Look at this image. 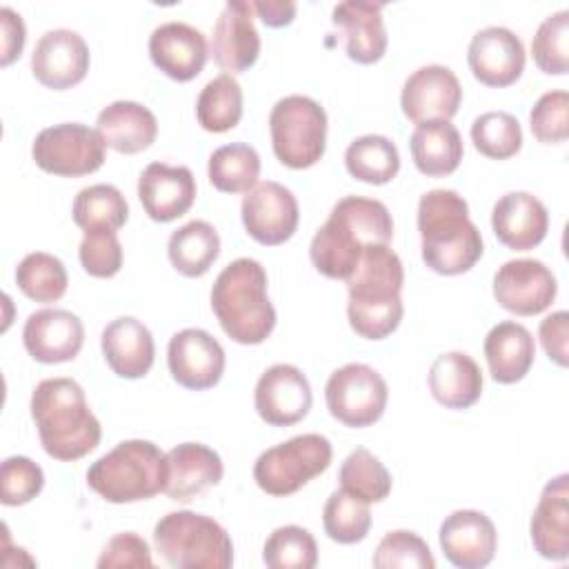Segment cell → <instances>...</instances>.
I'll return each mask as SVG.
<instances>
[{
	"label": "cell",
	"instance_id": "cell-1",
	"mask_svg": "<svg viewBox=\"0 0 569 569\" xmlns=\"http://www.w3.org/2000/svg\"><path fill=\"white\" fill-rule=\"evenodd\" d=\"M391 238L393 220L380 200L345 196L313 233L309 258L325 278L347 280L358 267L365 247L389 244Z\"/></svg>",
	"mask_w": 569,
	"mask_h": 569
},
{
	"label": "cell",
	"instance_id": "cell-2",
	"mask_svg": "<svg viewBox=\"0 0 569 569\" xmlns=\"http://www.w3.org/2000/svg\"><path fill=\"white\" fill-rule=\"evenodd\" d=\"M349 291L347 318L351 329L367 340L391 336L405 313L402 260L389 244L365 247L358 267L345 280Z\"/></svg>",
	"mask_w": 569,
	"mask_h": 569
},
{
	"label": "cell",
	"instance_id": "cell-3",
	"mask_svg": "<svg viewBox=\"0 0 569 569\" xmlns=\"http://www.w3.org/2000/svg\"><path fill=\"white\" fill-rule=\"evenodd\" d=\"M29 409L47 456L73 462L100 445V422L87 405L84 389L76 380H40L31 393Z\"/></svg>",
	"mask_w": 569,
	"mask_h": 569
},
{
	"label": "cell",
	"instance_id": "cell-4",
	"mask_svg": "<svg viewBox=\"0 0 569 569\" xmlns=\"http://www.w3.org/2000/svg\"><path fill=\"white\" fill-rule=\"evenodd\" d=\"M418 231L422 260L440 276L465 273L482 258V236L453 189H431L420 198Z\"/></svg>",
	"mask_w": 569,
	"mask_h": 569
},
{
	"label": "cell",
	"instance_id": "cell-5",
	"mask_svg": "<svg viewBox=\"0 0 569 569\" xmlns=\"http://www.w3.org/2000/svg\"><path fill=\"white\" fill-rule=\"evenodd\" d=\"M211 309L233 342H264L276 327V309L267 296L264 267L253 258L229 262L211 287Z\"/></svg>",
	"mask_w": 569,
	"mask_h": 569
},
{
	"label": "cell",
	"instance_id": "cell-6",
	"mask_svg": "<svg viewBox=\"0 0 569 569\" xmlns=\"http://www.w3.org/2000/svg\"><path fill=\"white\" fill-rule=\"evenodd\" d=\"M167 453L151 440H122L87 471V485L107 502L127 505L164 491Z\"/></svg>",
	"mask_w": 569,
	"mask_h": 569
},
{
	"label": "cell",
	"instance_id": "cell-7",
	"mask_svg": "<svg viewBox=\"0 0 569 569\" xmlns=\"http://www.w3.org/2000/svg\"><path fill=\"white\" fill-rule=\"evenodd\" d=\"M156 551L176 569H229L233 542L227 529L204 513L169 511L153 527Z\"/></svg>",
	"mask_w": 569,
	"mask_h": 569
},
{
	"label": "cell",
	"instance_id": "cell-8",
	"mask_svg": "<svg viewBox=\"0 0 569 569\" xmlns=\"http://www.w3.org/2000/svg\"><path fill=\"white\" fill-rule=\"evenodd\" d=\"M269 133L276 158L289 169H309L327 147V113L309 96H284L269 113Z\"/></svg>",
	"mask_w": 569,
	"mask_h": 569
},
{
	"label": "cell",
	"instance_id": "cell-9",
	"mask_svg": "<svg viewBox=\"0 0 569 569\" xmlns=\"http://www.w3.org/2000/svg\"><path fill=\"white\" fill-rule=\"evenodd\" d=\"M331 442L320 433L293 436L271 449H264L253 462L256 485L276 498L302 489L309 480L331 465Z\"/></svg>",
	"mask_w": 569,
	"mask_h": 569
},
{
	"label": "cell",
	"instance_id": "cell-10",
	"mask_svg": "<svg viewBox=\"0 0 569 569\" xmlns=\"http://www.w3.org/2000/svg\"><path fill=\"white\" fill-rule=\"evenodd\" d=\"M104 140L98 129L80 122H62L42 129L33 144V162L53 176L80 178L98 171L104 162Z\"/></svg>",
	"mask_w": 569,
	"mask_h": 569
},
{
	"label": "cell",
	"instance_id": "cell-11",
	"mask_svg": "<svg viewBox=\"0 0 569 569\" xmlns=\"http://www.w3.org/2000/svg\"><path fill=\"white\" fill-rule=\"evenodd\" d=\"M389 389L385 378L369 365L349 362L336 369L325 385L329 413L353 429L378 422L385 413Z\"/></svg>",
	"mask_w": 569,
	"mask_h": 569
},
{
	"label": "cell",
	"instance_id": "cell-12",
	"mask_svg": "<svg viewBox=\"0 0 569 569\" xmlns=\"http://www.w3.org/2000/svg\"><path fill=\"white\" fill-rule=\"evenodd\" d=\"M558 293L551 269L533 258L507 260L493 273L496 302L516 316H538L553 302Z\"/></svg>",
	"mask_w": 569,
	"mask_h": 569
},
{
	"label": "cell",
	"instance_id": "cell-13",
	"mask_svg": "<svg viewBox=\"0 0 569 569\" xmlns=\"http://www.w3.org/2000/svg\"><path fill=\"white\" fill-rule=\"evenodd\" d=\"M240 216L247 233L267 247L287 242L300 220L296 196L280 182H258L240 204Z\"/></svg>",
	"mask_w": 569,
	"mask_h": 569
},
{
	"label": "cell",
	"instance_id": "cell-14",
	"mask_svg": "<svg viewBox=\"0 0 569 569\" xmlns=\"http://www.w3.org/2000/svg\"><path fill=\"white\" fill-rule=\"evenodd\" d=\"M224 349L204 329H182L171 336L167 365L171 378L191 391H204L220 382L224 373Z\"/></svg>",
	"mask_w": 569,
	"mask_h": 569
},
{
	"label": "cell",
	"instance_id": "cell-15",
	"mask_svg": "<svg viewBox=\"0 0 569 569\" xmlns=\"http://www.w3.org/2000/svg\"><path fill=\"white\" fill-rule=\"evenodd\" d=\"M313 396L307 376L287 362L271 365L256 382L253 405L258 416L271 427L300 422L311 409Z\"/></svg>",
	"mask_w": 569,
	"mask_h": 569
},
{
	"label": "cell",
	"instance_id": "cell-16",
	"mask_svg": "<svg viewBox=\"0 0 569 569\" xmlns=\"http://www.w3.org/2000/svg\"><path fill=\"white\" fill-rule=\"evenodd\" d=\"M462 102V87L456 73L445 64H427L416 69L402 84V113L416 122L451 120Z\"/></svg>",
	"mask_w": 569,
	"mask_h": 569
},
{
	"label": "cell",
	"instance_id": "cell-17",
	"mask_svg": "<svg viewBox=\"0 0 569 569\" xmlns=\"http://www.w3.org/2000/svg\"><path fill=\"white\" fill-rule=\"evenodd\" d=\"M89 47L78 31L51 29L42 33L31 53L36 80L53 91H64L84 80L89 71Z\"/></svg>",
	"mask_w": 569,
	"mask_h": 569
},
{
	"label": "cell",
	"instance_id": "cell-18",
	"mask_svg": "<svg viewBox=\"0 0 569 569\" xmlns=\"http://www.w3.org/2000/svg\"><path fill=\"white\" fill-rule=\"evenodd\" d=\"M445 558L460 569L487 567L498 549V533L491 518L476 509L449 513L438 531Z\"/></svg>",
	"mask_w": 569,
	"mask_h": 569
},
{
	"label": "cell",
	"instance_id": "cell-19",
	"mask_svg": "<svg viewBox=\"0 0 569 569\" xmlns=\"http://www.w3.org/2000/svg\"><path fill=\"white\" fill-rule=\"evenodd\" d=\"M525 44L507 27L480 29L467 49L473 78L487 87H509L525 71Z\"/></svg>",
	"mask_w": 569,
	"mask_h": 569
},
{
	"label": "cell",
	"instance_id": "cell-20",
	"mask_svg": "<svg viewBox=\"0 0 569 569\" xmlns=\"http://www.w3.org/2000/svg\"><path fill=\"white\" fill-rule=\"evenodd\" d=\"M22 342L27 353L42 365L69 362L84 345V327L67 309H40L27 318Z\"/></svg>",
	"mask_w": 569,
	"mask_h": 569
},
{
	"label": "cell",
	"instance_id": "cell-21",
	"mask_svg": "<svg viewBox=\"0 0 569 569\" xmlns=\"http://www.w3.org/2000/svg\"><path fill=\"white\" fill-rule=\"evenodd\" d=\"M149 58L167 78L189 82L204 69L209 44L200 29L171 20L151 31Z\"/></svg>",
	"mask_w": 569,
	"mask_h": 569
},
{
	"label": "cell",
	"instance_id": "cell-22",
	"mask_svg": "<svg viewBox=\"0 0 569 569\" xmlns=\"http://www.w3.org/2000/svg\"><path fill=\"white\" fill-rule=\"evenodd\" d=\"M211 56L224 73H242L256 64L260 56V36L253 24L251 2L229 0L211 36Z\"/></svg>",
	"mask_w": 569,
	"mask_h": 569
},
{
	"label": "cell",
	"instance_id": "cell-23",
	"mask_svg": "<svg viewBox=\"0 0 569 569\" xmlns=\"http://www.w3.org/2000/svg\"><path fill=\"white\" fill-rule=\"evenodd\" d=\"M138 198L151 220L171 222L191 209L196 178L189 167L151 162L138 178Z\"/></svg>",
	"mask_w": 569,
	"mask_h": 569
},
{
	"label": "cell",
	"instance_id": "cell-24",
	"mask_svg": "<svg viewBox=\"0 0 569 569\" xmlns=\"http://www.w3.org/2000/svg\"><path fill=\"white\" fill-rule=\"evenodd\" d=\"M382 7V2L345 0L331 11V22L345 42V51L358 64H373L387 51Z\"/></svg>",
	"mask_w": 569,
	"mask_h": 569
},
{
	"label": "cell",
	"instance_id": "cell-25",
	"mask_svg": "<svg viewBox=\"0 0 569 569\" xmlns=\"http://www.w3.org/2000/svg\"><path fill=\"white\" fill-rule=\"evenodd\" d=\"M491 229L505 247L529 251L545 240L549 213L533 193L509 191L491 209Z\"/></svg>",
	"mask_w": 569,
	"mask_h": 569
},
{
	"label": "cell",
	"instance_id": "cell-26",
	"mask_svg": "<svg viewBox=\"0 0 569 569\" xmlns=\"http://www.w3.org/2000/svg\"><path fill=\"white\" fill-rule=\"evenodd\" d=\"M529 533L538 556L556 562L569 558V476L551 478L533 509Z\"/></svg>",
	"mask_w": 569,
	"mask_h": 569
},
{
	"label": "cell",
	"instance_id": "cell-27",
	"mask_svg": "<svg viewBox=\"0 0 569 569\" xmlns=\"http://www.w3.org/2000/svg\"><path fill=\"white\" fill-rule=\"evenodd\" d=\"M102 356L109 369L127 380H138L149 373L156 358L153 336L138 318L120 316L111 320L100 336Z\"/></svg>",
	"mask_w": 569,
	"mask_h": 569
},
{
	"label": "cell",
	"instance_id": "cell-28",
	"mask_svg": "<svg viewBox=\"0 0 569 569\" xmlns=\"http://www.w3.org/2000/svg\"><path fill=\"white\" fill-rule=\"evenodd\" d=\"M224 467L218 451L202 442H182L167 451L164 493L171 500L187 502L222 480Z\"/></svg>",
	"mask_w": 569,
	"mask_h": 569
},
{
	"label": "cell",
	"instance_id": "cell-29",
	"mask_svg": "<svg viewBox=\"0 0 569 569\" xmlns=\"http://www.w3.org/2000/svg\"><path fill=\"white\" fill-rule=\"evenodd\" d=\"M482 351L491 378L500 385H513L529 373L536 358V342L525 325L505 320L489 329Z\"/></svg>",
	"mask_w": 569,
	"mask_h": 569
},
{
	"label": "cell",
	"instance_id": "cell-30",
	"mask_svg": "<svg viewBox=\"0 0 569 569\" xmlns=\"http://www.w3.org/2000/svg\"><path fill=\"white\" fill-rule=\"evenodd\" d=\"M96 124L104 144L127 156L149 149L158 136L153 111L133 100H116L107 104L98 113Z\"/></svg>",
	"mask_w": 569,
	"mask_h": 569
},
{
	"label": "cell",
	"instance_id": "cell-31",
	"mask_svg": "<svg viewBox=\"0 0 569 569\" xmlns=\"http://www.w3.org/2000/svg\"><path fill=\"white\" fill-rule=\"evenodd\" d=\"M429 391L447 409H469L482 393V371L465 351L438 356L427 376Z\"/></svg>",
	"mask_w": 569,
	"mask_h": 569
},
{
	"label": "cell",
	"instance_id": "cell-32",
	"mask_svg": "<svg viewBox=\"0 0 569 569\" xmlns=\"http://www.w3.org/2000/svg\"><path fill=\"white\" fill-rule=\"evenodd\" d=\"M409 149L416 169L429 178L453 173L465 156L460 131L449 120L418 124L409 138Z\"/></svg>",
	"mask_w": 569,
	"mask_h": 569
},
{
	"label": "cell",
	"instance_id": "cell-33",
	"mask_svg": "<svg viewBox=\"0 0 569 569\" xmlns=\"http://www.w3.org/2000/svg\"><path fill=\"white\" fill-rule=\"evenodd\" d=\"M167 256L178 273L200 278L220 256V236L207 220H191L169 236Z\"/></svg>",
	"mask_w": 569,
	"mask_h": 569
},
{
	"label": "cell",
	"instance_id": "cell-34",
	"mask_svg": "<svg viewBox=\"0 0 569 569\" xmlns=\"http://www.w3.org/2000/svg\"><path fill=\"white\" fill-rule=\"evenodd\" d=\"M345 167L351 178L367 184H387L400 171V153L393 140L378 133H367L349 142Z\"/></svg>",
	"mask_w": 569,
	"mask_h": 569
},
{
	"label": "cell",
	"instance_id": "cell-35",
	"mask_svg": "<svg viewBox=\"0 0 569 569\" xmlns=\"http://www.w3.org/2000/svg\"><path fill=\"white\" fill-rule=\"evenodd\" d=\"M209 182L222 193H249L258 184L260 156L244 142L218 147L209 156Z\"/></svg>",
	"mask_w": 569,
	"mask_h": 569
},
{
	"label": "cell",
	"instance_id": "cell-36",
	"mask_svg": "<svg viewBox=\"0 0 569 569\" xmlns=\"http://www.w3.org/2000/svg\"><path fill=\"white\" fill-rule=\"evenodd\" d=\"M196 118L211 133H224L240 122L242 89L231 73H220L202 87L196 100Z\"/></svg>",
	"mask_w": 569,
	"mask_h": 569
},
{
	"label": "cell",
	"instance_id": "cell-37",
	"mask_svg": "<svg viewBox=\"0 0 569 569\" xmlns=\"http://www.w3.org/2000/svg\"><path fill=\"white\" fill-rule=\"evenodd\" d=\"M73 222L82 231H118L129 218V204L113 184H91L73 198Z\"/></svg>",
	"mask_w": 569,
	"mask_h": 569
},
{
	"label": "cell",
	"instance_id": "cell-38",
	"mask_svg": "<svg viewBox=\"0 0 569 569\" xmlns=\"http://www.w3.org/2000/svg\"><path fill=\"white\" fill-rule=\"evenodd\" d=\"M340 489L365 500L382 502L391 493V473L387 467L365 447H356L340 465Z\"/></svg>",
	"mask_w": 569,
	"mask_h": 569
},
{
	"label": "cell",
	"instance_id": "cell-39",
	"mask_svg": "<svg viewBox=\"0 0 569 569\" xmlns=\"http://www.w3.org/2000/svg\"><path fill=\"white\" fill-rule=\"evenodd\" d=\"M16 284L29 300L56 302L64 296L69 276L60 258L44 251H33L18 262Z\"/></svg>",
	"mask_w": 569,
	"mask_h": 569
},
{
	"label": "cell",
	"instance_id": "cell-40",
	"mask_svg": "<svg viewBox=\"0 0 569 569\" xmlns=\"http://www.w3.org/2000/svg\"><path fill=\"white\" fill-rule=\"evenodd\" d=\"M325 533L338 545L362 542L371 529L369 502L338 489L333 491L322 509Z\"/></svg>",
	"mask_w": 569,
	"mask_h": 569
},
{
	"label": "cell",
	"instance_id": "cell-41",
	"mask_svg": "<svg viewBox=\"0 0 569 569\" xmlns=\"http://www.w3.org/2000/svg\"><path fill=\"white\" fill-rule=\"evenodd\" d=\"M262 560L271 569H313L318 565L316 538L298 525L278 527L264 542Z\"/></svg>",
	"mask_w": 569,
	"mask_h": 569
},
{
	"label": "cell",
	"instance_id": "cell-42",
	"mask_svg": "<svg viewBox=\"0 0 569 569\" xmlns=\"http://www.w3.org/2000/svg\"><path fill=\"white\" fill-rule=\"evenodd\" d=\"M473 147L491 160H507L522 147V129L507 111H487L471 122Z\"/></svg>",
	"mask_w": 569,
	"mask_h": 569
},
{
	"label": "cell",
	"instance_id": "cell-43",
	"mask_svg": "<svg viewBox=\"0 0 569 569\" xmlns=\"http://www.w3.org/2000/svg\"><path fill=\"white\" fill-rule=\"evenodd\" d=\"M536 67L549 76H562L569 67V11L560 9L547 16L531 40Z\"/></svg>",
	"mask_w": 569,
	"mask_h": 569
},
{
	"label": "cell",
	"instance_id": "cell-44",
	"mask_svg": "<svg viewBox=\"0 0 569 569\" xmlns=\"http://www.w3.org/2000/svg\"><path fill=\"white\" fill-rule=\"evenodd\" d=\"M376 569H433L436 560L429 545L413 531L396 529L382 536L373 551Z\"/></svg>",
	"mask_w": 569,
	"mask_h": 569
},
{
	"label": "cell",
	"instance_id": "cell-45",
	"mask_svg": "<svg viewBox=\"0 0 569 569\" xmlns=\"http://www.w3.org/2000/svg\"><path fill=\"white\" fill-rule=\"evenodd\" d=\"M44 487V473L27 456H9L0 467V502L20 507L31 502Z\"/></svg>",
	"mask_w": 569,
	"mask_h": 569
},
{
	"label": "cell",
	"instance_id": "cell-46",
	"mask_svg": "<svg viewBox=\"0 0 569 569\" xmlns=\"http://www.w3.org/2000/svg\"><path fill=\"white\" fill-rule=\"evenodd\" d=\"M529 127L538 142H565L569 136V93L562 89L542 93L531 107Z\"/></svg>",
	"mask_w": 569,
	"mask_h": 569
},
{
	"label": "cell",
	"instance_id": "cell-47",
	"mask_svg": "<svg viewBox=\"0 0 569 569\" xmlns=\"http://www.w3.org/2000/svg\"><path fill=\"white\" fill-rule=\"evenodd\" d=\"M78 258L82 269L93 278H113L122 267V244L116 231H84Z\"/></svg>",
	"mask_w": 569,
	"mask_h": 569
},
{
	"label": "cell",
	"instance_id": "cell-48",
	"mask_svg": "<svg viewBox=\"0 0 569 569\" xmlns=\"http://www.w3.org/2000/svg\"><path fill=\"white\" fill-rule=\"evenodd\" d=\"M100 569H116V567H142L149 569L153 567L151 560V549L144 538H140L133 531H122L109 538L104 545L98 562Z\"/></svg>",
	"mask_w": 569,
	"mask_h": 569
},
{
	"label": "cell",
	"instance_id": "cell-49",
	"mask_svg": "<svg viewBox=\"0 0 569 569\" xmlns=\"http://www.w3.org/2000/svg\"><path fill=\"white\" fill-rule=\"evenodd\" d=\"M538 336L542 342L545 353L549 360H553L558 367H567L569 353H567V340H569V316L567 311H553L545 320H540Z\"/></svg>",
	"mask_w": 569,
	"mask_h": 569
},
{
	"label": "cell",
	"instance_id": "cell-50",
	"mask_svg": "<svg viewBox=\"0 0 569 569\" xmlns=\"http://www.w3.org/2000/svg\"><path fill=\"white\" fill-rule=\"evenodd\" d=\"M0 18H2V67H9L16 58H20L22 47H24V22L20 18V13H16L9 7L0 9Z\"/></svg>",
	"mask_w": 569,
	"mask_h": 569
},
{
	"label": "cell",
	"instance_id": "cell-51",
	"mask_svg": "<svg viewBox=\"0 0 569 569\" xmlns=\"http://www.w3.org/2000/svg\"><path fill=\"white\" fill-rule=\"evenodd\" d=\"M253 13H258V18L267 24V27H287L293 22L296 18V2L291 0H258L251 2Z\"/></svg>",
	"mask_w": 569,
	"mask_h": 569
}]
</instances>
